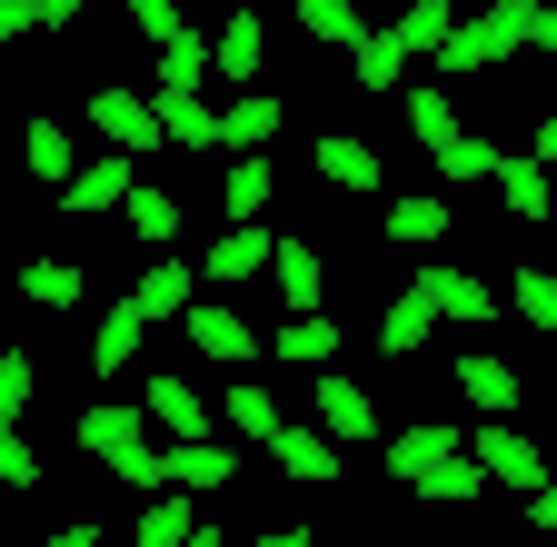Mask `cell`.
Listing matches in <instances>:
<instances>
[{"label": "cell", "mask_w": 557, "mask_h": 547, "mask_svg": "<svg viewBox=\"0 0 557 547\" xmlns=\"http://www.w3.org/2000/svg\"><path fill=\"white\" fill-rule=\"evenodd\" d=\"M81 448L120 477V488H139V498H160L170 488V458H160V438H150V408H129V398H100V408H81Z\"/></svg>", "instance_id": "obj_1"}, {"label": "cell", "mask_w": 557, "mask_h": 547, "mask_svg": "<svg viewBox=\"0 0 557 547\" xmlns=\"http://www.w3.org/2000/svg\"><path fill=\"white\" fill-rule=\"evenodd\" d=\"M508 50H528V0H487V11L458 21V40L438 50V80H478V71H498Z\"/></svg>", "instance_id": "obj_2"}, {"label": "cell", "mask_w": 557, "mask_h": 547, "mask_svg": "<svg viewBox=\"0 0 557 547\" xmlns=\"http://www.w3.org/2000/svg\"><path fill=\"white\" fill-rule=\"evenodd\" d=\"M468 458H478L487 488H518V498H537V488H547V448H537L518 419H478V428H468Z\"/></svg>", "instance_id": "obj_3"}, {"label": "cell", "mask_w": 557, "mask_h": 547, "mask_svg": "<svg viewBox=\"0 0 557 547\" xmlns=\"http://www.w3.org/2000/svg\"><path fill=\"white\" fill-rule=\"evenodd\" d=\"M90 129H100V140L120 150V160H150V150H170L160 140V110H150V90H90Z\"/></svg>", "instance_id": "obj_4"}, {"label": "cell", "mask_w": 557, "mask_h": 547, "mask_svg": "<svg viewBox=\"0 0 557 547\" xmlns=\"http://www.w3.org/2000/svg\"><path fill=\"white\" fill-rule=\"evenodd\" d=\"M418 299H429L438 319H458V328H487V319H498V289H487L478 279V269H448V259H429V269H418V279H408Z\"/></svg>", "instance_id": "obj_5"}, {"label": "cell", "mask_w": 557, "mask_h": 547, "mask_svg": "<svg viewBox=\"0 0 557 547\" xmlns=\"http://www.w3.org/2000/svg\"><path fill=\"white\" fill-rule=\"evenodd\" d=\"M129 309L150 319V328H160V319H189V309H199V269H189V259H170V249H160V259H139Z\"/></svg>", "instance_id": "obj_6"}, {"label": "cell", "mask_w": 557, "mask_h": 547, "mask_svg": "<svg viewBox=\"0 0 557 547\" xmlns=\"http://www.w3.org/2000/svg\"><path fill=\"white\" fill-rule=\"evenodd\" d=\"M319 438H329V448L379 438V398H369L359 378H338V369H319Z\"/></svg>", "instance_id": "obj_7"}, {"label": "cell", "mask_w": 557, "mask_h": 547, "mask_svg": "<svg viewBox=\"0 0 557 547\" xmlns=\"http://www.w3.org/2000/svg\"><path fill=\"white\" fill-rule=\"evenodd\" d=\"M170 458V488L180 498H230L239 488V448L230 438H189V448H160Z\"/></svg>", "instance_id": "obj_8"}, {"label": "cell", "mask_w": 557, "mask_h": 547, "mask_svg": "<svg viewBox=\"0 0 557 547\" xmlns=\"http://www.w3.org/2000/svg\"><path fill=\"white\" fill-rule=\"evenodd\" d=\"M139 408H150V428H170V448L209 438V398H199V378H180V369H160L150 388H139Z\"/></svg>", "instance_id": "obj_9"}, {"label": "cell", "mask_w": 557, "mask_h": 547, "mask_svg": "<svg viewBox=\"0 0 557 547\" xmlns=\"http://www.w3.org/2000/svg\"><path fill=\"white\" fill-rule=\"evenodd\" d=\"M180 328H189V349H199V359H220V369H249V359H259V328H249L239 309H220V299H199Z\"/></svg>", "instance_id": "obj_10"}, {"label": "cell", "mask_w": 557, "mask_h": 547, "mask_svg": "<svg viewBox=\"0 0 557 547\" xmlns=\"http://www.w3.org/2000/svg\"><path fill=\"white\" fill-rule=\"evenodd\" d=\"M129 189H139V160L110 150V160H81V179L60 189V210L70 220H100V210H129Z\"/></svg>", "instance_id": "obj_11"}, {"label": "cell", "mask_w": 557, "mask_h": 547, "mask_svg": "<svg viewBox=\"0 0 557 547\" xmlns=\"http://www.w3.org/2000/svg\"><path fill=\"white\" fill-rule=\"evenodd\" d=\"M458 398L478 408V419H518V408H528V378H518L508 359H487V349H468V359H458Z\"/></svg>", "instance_id": "obj_12"}, {"label": "cell", "mask_w": 557, "mask_h": 547, "mask_svg": "<svg viewBox=\"0 0 557 547\" xmlns=\"http://www.w3.org/2000/svg\"><path fill=\"white\" fill-rule=\"evenodd\" d=\"M398 249H438L448 229H458V210H448V189H408V199H388V220H379Z\"/></svg>", "instance_id": "obj_13"}, {"label": "cell", "mask_w": 557, "mask_h": 547, "mask_svg": "<svg viewBox=\"0 0 557 547\" xmlns=\"http://www.w3.org/2000/svg\"><path fill=\"white\" fill-rule=\"evenodd\" d=\"M269 279H278V299H289V319H319L329 269H319V249H309V239H278V249H269Z\"/></svg>", "instance_id": "obj_14"}, {"label": "cell", "mask_w": 557, "mask_h": 547, "mask_svg": "<svg viewBox=\"0 0 557 547\" xmlns=\"http://www.w3.org/2000/svg\"><path fill=\"white\" fill-rule=\"evenodd\" d=\"M408 498H418V508H478V498H487V477H478L468 448H448V458H429V468L408 477Z\"/></svg>", "instance_id": "obj_15"}, {"label": "cell", "mask_w": 557, "mask_h": 547, "mask_svg": "<svg viewBox=\"0 0 557 547\" xmlns=\"http://www.w3.org/2000/svg\"><path fill=\"white\" fill-rule=\"evenodd\" d=\"M269 249H278V229H220V239H209V259H199V279H220V289L269 279Z\"/></svg>", "instance_id": "obj_16"}, {"label": "cell", "mask_w": 557, "mask_h": 547, "mask_svg": "<svg viewBox=\"0 0 557 547\" xmlns=\"http://www.w3.org/2000/svg\"><path fill=\"white\" fill-rule=\"evenodd\" d=\"M278 120H289V110H278L269 90H239V100L220 110V150H230V160H259V150L278 140Z\"/></svg>", "instance_id": "obj_17"}, {"label": "cell", "mask_w": 557, "mask_h": 547, "mask_svg": "<svg viewBox=\"0 0 557 547\" xmlns=\"http://www.w3.org/2000/svg\"><path fill=\"white\" fill-rule=\"evenodd\" d=\"M487 179H498V210H508V220H557V179H547L537 160L498 150V170H487Z\"/></svg>", "instance_id": "obj_18"}, {"label": "cell", "mask_w": 557, "mask_h": 547, "mask_svg": "<svg viewBox=\"0 0 557 547\" xmlns=\"http://www.w3.org/2000/svg\"><path fill=\"white\" fill-rule=\"evenodd\" d=\"M259 60H269V21L259 11H230L220 40H209V71H220V80H259Z\"/></svg>", "instance_id": "obj_19"}, {"label": "cell", "mask_w": 557, "mask_h": 547, "mask_svg": "<svg viewBox=\"0 0 557 547\" xmlns=\"http://www.w3.org/2000/svg\"><path fill=\"white\" fill-rule=\"evenodd\" d=\"M269 458H278V468H289V477H299V488H329V477H338V448H329L319 428H299V419H278V438H269Z\"/></svg>", "instance_id": "obj_20"}, {"label": "cell", "mask_w": 557, "mask_h": 547, "mask_svg": "<svg viewBox=\"0 0 557 547\" xmlns=\"http://www.w3.org/2000/svg\"><path fill=\"white\" fill-rule=\"evenodd\" d=\"M21 170H30L50 199L81 179V160H70V129H60V120H30V129H21Z\"/></svg>", "instance_id": "obj_21"}, {"label": "cell", "mask_w": 557, "mask_h": 547, "mask_svg": "<svg viewBox=\"0 0 557 547\" xmlns=\"http://www.w3.org/2000/svg\"><path fill=\"white\" fill-rule=\"evenodd\" d=\"M309 160H319V179H329V189H388L379 150H369V140H348V129H329V140H319Z\"/></svg>", "instance_id": "obj_22"}, {"label": "cell", "mask_w": 557, "mask_h": 547, "mask_svg": "<svg viewBox=\"0 0 557 547\" xmlns=\"http://www.w3.org/2000/svg\"><path fill=\"white\" fill-rule=\"evenodd\" d=\"M398 110H408V129H418V150H429V160H438V150L458 140V129H468V120H458V100H448L438 80H418V90H398Z\"/></svg>", "instance_id": "obj_23"}, {"label": "cell", "mask_w": 557, "mask_h": 547, "mask_svg": "<svg viewBox=\"0 0 557 547\" xmlns=\"http://www.w3.org/2000/svg\"><path fill=\"white\" fill-rule=\"evenodd\" d=\"M160 140L170 150H220V110H199V90H160Z\"/></svg>", "instance_id": "obj_24"}, {"label": "cell", "mask_w": 557, "mask_h": 547, "mask_svg": "<svg viewBox=\"0 0 557 547\" xmlns=\"http://www.w3.org/2000/svg\"><path fill=\"white\" fill-rule=\"evenodd\" d=\"M429 328H438V309L418 299V289H398L379 309V359H418V349H429Z\"/></svg>", "instance_id": "obj_25"}, {"label": "cell", "mask_w": 557, "mask_h": 547, "mask_svg": "<svg viewBox=\"0 0 557 547\" xmlns=\"http://www.w3.org/2000/svg\"><path fill=\"white\" fill-rule=\"evenodd\" d=\"M139 338H150V319H139L129 299H120V309H100V328H90V369H100V378H120V369L139 359Z\"/></svg>", "instance_id": "obj_26"}, {"label": "cell", "mask_w": 557, "mask_h": 547, "mask_svg": "<svg viewBox=\"0 0 557 547\" xmlns=\"http://www.w3.org/2000/svg\"><path fill=\"white\" fill-rule=\"evenodd\" d=\"M269 189H278L269 150H259V160H230V179H220V210H230V229H259V210H269Z\"/></svg>", "instance_id": "obj_27"}, {"label": "cell", "mask_w": 557, "mask_h": 547, "mask_svg": "<svg viewBox=\"0 0 557 547\" xmlns=\"http://www.w3.org/2000/svg\"><path fill=\"white\" fill-rule=\"evenodd\" d=\"M189 537H199V498H180V488H160L129 527V547H189Z\"/></svg>", "instance_id": "obj_28"}, {"label": "cell", "mask_w": 557, "mask_h": 547, "mask_svg": "<svg viewBox=\"0 0 557 547\" xmlns=\"http://www.w3.org/2000/svg\"><path fill=\"white\" fill-rule=\"evenodd\" d=\"M388 40H398L408 60H418V50H429V60H438V50L458 40V11H448V0H408V11L388 21Z\"/></svg>", "instance_id": "obj_29"}, {"label": "cell", "mask_w": 557, "mask_h": 547, "mask_svg": "<svg viewBox=\"0 0 557 547\" xmlns=\"http://www.w3.org/2000/svg\"><path fill=\"white\" fill-rule=\"evenodd\" d=\"M458 438H468V428H438V419H418V428H388V477L408 488V477L429 468V458H448Z\"/></svg>", "instance_id": "obj_30"}, {"label": "cell", "mask_w": 557, "mask_h": 547, "mask_svg": "<svg viewBox=\"0 0 557 547\" xmlns=\"http://www.w3.org/2000/svg\"><path fill=\"white\" fill-rule=\"evenodd\" d=\"M220 419H230L239 438H259V448H269V438H278V419H289V408H278L269 388H249V378H239V388L220 398Z\"/></svg>", "instance_id": "obj_31"}, {"label": "cell", "mask_w": 557, "mask_h": 547, "mask_svg": "<svg viewBox=\"0 0 557 547\" xmlns=\"http://www.w3.org/2000/svg\"><path fill=\"white\" fill-rule=\"evenodd\" d=\"M129 229H139V239H150V259H160V249L180 239V199H170V189H150V179H139V189H129Z\"/></svg>", "instance_id": "obj_32"}, {"label": "cell", "mask_w": 557, "mask_h": 547, "mask_svg": "<svg viewBox=\"0 0 557 547\" xmlns=\"http://www.w3.org/2000/svg\"><path fill=\"white\" fill-rule=\"evenodd\" d=\"M21 299H40V309H81V259H30V269H21Z\"/></svg>", "instance_id": "obj_33"}, {"label": "cell", "mask_w": 557, "mask_h": 547, "mask_svg": "<svg viewBox=\"0 0 557 547\" xmlns=\"http://www.w3.org/2000/svg\"><path fill=\"white\" fill-rule=\"evenodd\" d=\"M30 398H40V359L30 349H0V428H21Z\"/></svg>", "instance_id": "obj_34"}, {"label": "cell", "mask_w": 557, "mask_h": 547, "mask_svg": "<svg viewBox=\"0 0 557 547\" xmlns=\"http://www.w3.org/2000/svg\"><path fill=\"white\" fill-rule=\"evenodd\" d=\"M299 30L329 40V50H359V40H369V21L348 11V0H299Z\"/></svg>", "instance_id": "obj_35"}, {"label": "cell", "mask_w": 557, "mask_h": 547, "mask_svg": "<svg viewBox=\"0 0 557 547\" xmlns=\"http://www.w3.org/2000/svg\"><path fill=\"white\" fill-rule=\"evenodd\" d=\"M199 71H209V40H199V30H180V40L160 50V80H150V100H160V90H199Z\"/></svg>", "instance_id": "obj_36"}, {"label": "cell", "mask_w": 557, "mask_h": 547, "mask_svg": "<svg viewBox=\"0 0 557 547\" xmlns=\"http://www.w3.org/2000/svg\"><path fill=\"white\" fill-rule=\"evenodd\" d=\"M329 349H338L329 319H289V328H278V359H289V369H329Z\"/></svg>", "instance_id": "obj_37"}, {"label": "cell", "mask_w": 557, "mask_h": 547, "mask_svg": "<svg viewBox=\"0 0 557 547\" xmlns=\"http://www.w3.org/2000/svg\"><path fill=\"white\" fill-rule=\"evenodd\" d=\"M398 80H408V50H398L388 30H369V40H359V90H398Z\"/></svg>", "instance_id": "obj_38"}, {"label": "cell", "mask_w": 557, "mask_h": 547, "mask_svg": "<svg viewBox=\"0 0 557 547\" xmlns=\"http://www.w3.org/2000/svg\"><path fill=\"white\" fill-rule=\"evenodd\" d=\"M487 170H498V140H478V129H458V140L438 150V179H458V189L487 179Z\"/></svg>", "instance_id": "obj_39"}, {"label": "cell", "mask_w": 557, "mask_h": 547, "mask_svg": "<svg viewBox=\"0 0 557 547\" xmlns=\"http://www.w3.org/2000/svg\"><path fill=\"white\" fill-rule=\"evenodd\" d=\"M518 319L537 338H557V269H518Z\"/></svg>", "instance_id": "obj_40"}, {"label": "cell", "mask_w": 557, "mask_h": 547, "mask_svg": "<svg viewBox=\"0 0 557 547\" xmlns=\"http://www.w3.org/2000/svg\"><path fill=\"white\" fill-rule=\"evenodd\" d=\"M0 488H40V448L21 428H0Z\"/></svg>", "instance_id": "obj_41"}, {"label": "cell", "mask_w": 557, "mask_h": 547, "mask_svg": "<svg viewBox=\"0 0 557 547\" xmlns=\"http://www.w3.org/2000/svg\"><path fill=\"white\" fill-rule=\"evenodd\" d=\"M129 30L150 40V50H170L180 40V11H170V0H129Z\"/></svg>", "instance_id": "obj_42"}, {"label": "cell", "mask_w": 557, "mask_h": 547, "mask_svg": "<svg viewBox=\"0 0 557 547\" xmlns=\"http://www.w3.org/2000/svg\"><path fill=\"white\" fill-rule=\"evenodd\" d=\"M518 518H528V537H557V477H547V488H537V498H528Z\"/></svg>", "instance_id": "obj_43"}, {"label": "cell", "mask_w": 557, "mask_h": 547, "mask_svg": "<svg viewBox=\"0 0 557 547\" xmlns=\"http://www.w3.org/2000/svg\"><path fill=\"white\" fill-rule=\"evenodd\" d=\"M528 50H557V11L547 0H528Z\"/></svg>", "instance_id": "obj_44"}, {"label": "cell", "mask_w": 557, "mask_h": 547, "mask_svg": "<svg viewBox=\"0 0 557 547\" xmlns=\"http://www.w3.org/2000/svg\"><path fill=\"white\" fill-rule=\"evenodd\" d=\"M528 160H537V170H557V100L537 110V150H528Z\"/></svg>", "instance_id": "obj_45"}, {"label": "cell", "mask_w": 557, "mask_h": 547, "mask_svg": "<svg viewBox=\"0 0 557 547\" xmlns=\"http://www.w3.org/2000/svg\"><path fill=\"white\" fill-rule=\"evenodd\" d=\"M50 547H100V527H90V518H70V527H50Z\"/></svg>", "instance_id": "obj_46"}, {"label": "cell", "mask_w": 557, "mask_h": 547, "mask_svg": "<svg viewBox=\"0 0 557 547\" xmlns=\"http://www.w3.org/2000/svg\"><path fill=\"white\" fill-rule=\"evenodd\" d=\"M249 547H319V527H269V537H249Z\"/></svg>", "instance_id": "obj_47"}, {"label": "cell", "mask_w": 557, "mask_h": 547, "mask_svg": "<svg viewBox=\"0 0 557 547\" xmlns=\"http://www.w3.org/2000/svg\"><path fill=\"white\" fill-rule=\"evenodd\" d=\"M30 30V0H0V40H21Z\"/></svg>", "instance_id": "obj_48"}, {"label": "cell", "mask_w": 557, "mask_h": 547, "mask_svg": "<svg viewBox=\"0 0 557 547\" xmlns=\"http://www.w3.org/2000/svg\"><path fill=\"white\" fill-rule=\"evenodd\" d=\"M189 547H230V537H220V527H209V518H199V537H189Z\"/></svg>", "instance_id": "obj_49"}, {"label": "cell", "mask_w": 557, "mask_h": 547, "mask_svg": "<svg viewBox=\"0 0 557 547\" xmlns=\"http://www.w3.org/2000/svg\"><path fill=\"white\" fill-rule=\"evenodd\" d=\"M508 547H547V537H508Z\"/></svg>", "instance_id": "obj_50"}]
</instances>
